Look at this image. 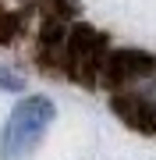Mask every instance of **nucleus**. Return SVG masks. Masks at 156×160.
<instances>
[{
	"label": "nucleus",
	"mask_w": 156,
	"mask_h": 160,
	"mask_svg": "<svg viewBox=\"0 0 156 160\" xmlns=\"http://www.w3.org/2000/svg\"><path fill=\"white\" fill-rule=\"evenodd\" d=\"M0 86H4V89H18V78H11L7 71H0Z\"/></svg>",
	"instance_id": "nucleus-2"
},
{
	"label": "nucleus",
	"mask_w": 156,
	"mask_h": 160,
	"mask_svg": "<svg viewBox=\"0 0 156 160\" xmlns=\"http://www.w3.org/2000/svg\"><path fill=\"white\" fill-rule=\"evenodd\" d=\"M57 118V107L46 96H25L14 103V110L0 132V160H25L35 146L46 139V132Z\"/></svg>",
	"instance_id": "nucleus-1"
}]
</instances>
